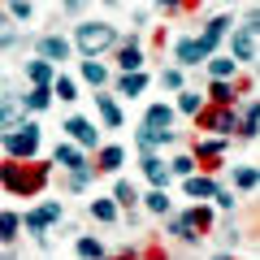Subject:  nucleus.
<instances>
[{"label":"nucleus","mask_w":260,"mask_h":260,"mask_svg":"<svg viewBox=\"0 0 260 260\" xmlns=\"http://www.w3.org/2000/svg\"><path fill=\"white\" fill-rule=\"evenodd\" d=\"M174 109L169 104H152L148 109V117H143V130H152V135H174Z\"/></svg>","instance_id":"7"},{"label":"nucleus","mask_w":260,"mask_h":260,"mask_svg":"<svg viewBox=\"0 0 260 260\" xmlns=\"http://www.w3.org/2000/svg\"><path fill=\"white\" fill-rule=\"evenodd\" d=\"M200 61H208V52L200 48V39H182V44H178V65H200Z\"/></svg>","instance_id":"14"},{"label":"nucleus","mask_w":260,"mask_h":260,"mask_svg":"<svg viewBox=\"0 0 260 260\" xmlns=\"http://www.w3.org/2000/svg\"><path fill=\"white\" fill-rule=\"evenodd\" d=\"M143 87H148V78H143V74H121V83H117V95H130V100H135V95H139Z\"/></svg>","instance_id":"21"},{"label":"nucleus","mask_w":260,"mask_h":260,"mask_svg":"<svg viewBox=\"0 0 260 260\" xmlns=\"http://www.w3.org/2000/svg\"><path fill=\"white\" fill-rule=\"evenodd\" d=\"M230 26H234L230 18H213V22H208V30H204V39H213V44H217L221 35H230Z\"/></svg>","instance_id":"32"},{"label":"nucleus","mask_w":260,"mask_h":260,"mask_svg":"<svg viewBox=\"0 0 260 260\" xmlns=\"http://www.w3.org/2000/svg\"><path fill=\"white\" fill-rule=\"evenodd\" d=\"M169 169L182 174V178H191V174H195V160H191V156H178V160H169Z\"/></svg>","instance_id":"36"},{"label":"nucleus","mask_w":260,"mask_h":260,"mask_svg":"<svg viewBox=\"0 0 260 260\" xmlns=\"http://www.w3.org/2000/svg\"><path fill=\"white\" fill-rule=\"evenodd\" d=\"M91 217H95V221H113V217H117L113 200H91Z\"/></svg>","instance_id":"31"},{"label":"nucleus","mask_w":260,"mask_h":260,"mask_svg":"<svg viewBox=\"0 0 260 260\" xmlns=\"http://www.w3.org/2000/svg\"><path fill=\"white\" fill-rule=\"evenodd\" d=\"M95 109H100V117H104V126H113V130L121 126V109H117V104L109 100V95H95Z\"/></svg>","instance_id":"18"},{"label":"nucleus","mask_w":260,"mask_h":260,"mask_svg":"<svg viewBox=\"0 0 260 260\" xmlns=\"http://www.w3.org/2000/svg\"><path fill=\"white\" fill-rule=\"evenodd\" d=\"M0 143H5V130H0Z\"/></svg>","instance_id":"41"},{"label":"nucleus","mask_w":260,"mask_h":260,"mask_svg":"<svg viewBox=\"0 0 260 260\" xmlns=\"http://www.w3.org/2000/svg\"><path fill=\"white\" fill-rule=\"evenodd\" d=\"M48 104H52V91H48V87H30L26 95H22V109H48Z\"/></svg>","instance_id":"17"},{"label":"nucleus","mask_w":260,"mask_h":260,"mask_svg":"<svg viewBox=\"0 0 260 260\" xmlns=\"http://www.w3.org/2000/svg\"><path fill=\"white\" fill-rule=\"evenodd\" d=\"M178 109H182V113H191V117H195V113L204 109V104H200V91H182V95H178Z\"/></svg>","instance_id":"33"},{"label":"nucleus","mask_w":260,"mask_h":260,"mask_svg":"<svg viewBox=\"0 0 260 260\" xmlns=\"http://www.w3.org/2000/svg\"><path fill=\"white\" fill-rule=\"evenodd\" d=\"M217 260H230V256H217Z\"/></svg>","instance_id":"42"},{"label":"nucleus","mask_w":260,"mask_h":260,"mask_svg":"<svg viewBox=\"0 0 260 260\" xmlns=\"http://www.w3.org/2000/svg\"><path fill=\"white\" fill-rule=\"evenodd\" d=\"M117 65L126 74H143V48L139 44H121L117 48Z\"/></svg>","instance_id":"10"},{"label":"nucleus","mask_w":260,"mask_h":260,"mask_svg":"<svg viewBox=\"0 0 260 260\" xmlns=\"http://www.w3.org/2000/svg\"><path fill=\"white\" fill-rule=\"evenodd\" d=\"M74 44H78V52H83L87 61H95L104 48L117 44V30H113L109 22H83V26H78V35H74Z\"/></svg>","instance_id":"2"},{"label":"nucleus","mask_w":260,"mask_h":260,"mask_svg":"<svg viewBox=\"0 0 260 260\" xmlns=\"http://www.w3.org/2000/svg\"><path fill=\"white\" fill-rule=\"evenodd\" d=\"M0 182L9 186L13 195H30L48 182V169L44 165H22V160H5L0 165Z\"/></svg>","instance_id":"1"},{"label":"nucleus","mask_w":260,"mask_h":260,"mask_svg":"<svg viewBox=\"0 0 260 260\" xmlns=\"http://www.w3.org/2000/svg\"><path fill=\"white\" fill-rule=\"evenodd\" d=\"M169 230H174L178 239H186V243H195V239H200V234H195L191 225H186V217H174V221H169Z\"/></svg>","instance_id":"34"},{"label":"nucleus","mask_w":260,"mask_h":260,"mask_svg":"<svg viewBox=\"0 0 260 260\" xmlns=\"http://www.w3.org/2000/svg\"><path fill=\"white\" fill-rule=\"evenodd\" d=\"M52 160L61 169H70V174H74V169H87V160H83V152L74 148V143H56V152H52Z\"/></svg>","instance_id":"9"},{"label":"nucleus","mask_w":260,"mask_h":260,"mask_svg":"<svg viewBox=\"0 0 260 260\" xmlns=\"http://www.w3.org/2000/svg\"><path fill=\"white\" fill-rule=\"evenodd\" d=\"M213 200H217V204H221V208H234V191H217Z\"/></svg>","instance_id":"40"},{"label":"nucleus","mask_w":260,"mask_h":260,"mask_svg":"<svg viewBox=\"0 0 260 260\" xmlns=\"http://www.w3.org/2000/svg\"><path fill=\"white\" fill-rule=\"evenodd\" d=\"M26 78H30V83H35V87H52V65H48V61H26Z\"/></svg>","instance_id":"16"},{"label":"nucleus","mask_w":260,"mask_h":260,"mask_svg":"<svg viewBox=\"0 0 260 260\" xmlns=\"http://www.w3.org/2000/svg\"><path fill=\"white\" fill-rule=\"evenodd\" d=\"M208 95H213L217 109H234V87L230 83H213V87H208Z\"/></svg>","instance_id":"22"},{"label":"nucleus","mask_w":260,"mask_h":260,"mask_svg":"<svg viewBox=\"0 0 260 260\" xmlns=\"http://www.w3.org/2000/svg\"><path fill=\"white\" fill-rule=\"evenodd\" d=\"M186 225H191L195 234L208 230V225H213V213H208V208H191V213H186Z\"/></svg>","instance_id":"27"},{"label":"nucleus","mask_w":260,"mask_h":260,"mask_svg":"<svg viewBox=\"0 0 260 260\" xmlns=\"http://www.w3.org/2000/svg\"><path fill=\"white\" fill-rule=\"evenodd\" d=\"M208 74H213V83H230V78L239 74V65H234L230 56H208Z\"/></svg>","instance_id":"13"},{"label":"nucleus","mask_w":260,"mask_h":260,"mask_svg":"<svg viewBox=\"0 0 260 260\" xmlns=\"http://www.w3.org/2000/svg\"><path fill=\"white\" fill-rule=\"evenodd\" d=\"M143 174H148V182L156 186V191H165V186H169V165L160 156H143Z\"/></svg>","instance_id":"12"},{"label":"nucleus","mask_w":260,"mask_h":260,"mask_svg":"<svg viewBox=\"0 0 260 260\" xmlns=\"http://www.w3.org/2000/svg\"><path fill=\"white\" fill-rule=\"evenodd\" d=\"M65 56H70V39L65 35H44L39 39V61H65Z\"/></svg>","instance_id":"8"},{"label":"nucleus","mask_w":260,"mask_h":260,"mask_svg":"<svg viewBox=\"0 0 260 260\" xmlns=\"http://www.w3.org/2000/svg\"><path fill=\"white\" fill-rule=\"evenodd\" d=\"M87 182H91V169H74V174H70V191H83Z\"/></svg>","instance_id":"37"},{"label":"nucleus","mask_w":260,"mask_h":260,"mask_svg":"<svg viewBox=\"0 0 260 260\" xmlns=\"http://www.w3.org/2000/svg\"><path fill=\"white\" fill-rule=\"evenodd\" d=\"M221 152H225V139H204L200 143V160H221Z\"/></svg>","instance_id":"29"},{"label":"nucleus","mask_w":260,"mask_h":260,"mask_svg":"<svg viewBox=\"0 0 260 260\" xmlns=\"http://www.w3.org/2000/svg\"><path fill=\"white\" fill-rule=\"evenodd\" d=\"M239 135L243 139H256V100L243 104V117H239Z\"/></svg>","instance_id":"20"},{"label":"nucleus","mask_w":260,"mask_h":260,"mask_svg":"<svg viewBox=\"0 0 260 260\" xmlns=\"http://www.w3.org/2000/svg\"><path fill=\"white\" fill-rule=\"evenodd\" d=\"M113 195H117L121 208H135V204H139V191H135L130 182H117V186H113Z\"/></svg>","instance_id":"26"},{"label":"nucleus","mask_w":260,"mask_h":260,"mask_svg":"<svg viewBox=\"0 0 260 260\" xmlns=\"http://www.w3.org/2000/svg\"><path fill=\"white\" fill-rule=\"evenodd\" d=\"M61 213H65V208H61V200H48V204L30 208V213H26V217H18V221L26 225V230L35 234L39 243H44V230H48V225H52V221H61Z\"/></svg>","instance_id":"5"},{"label":"nucleus","mask_w":260,"mask_h":260,"mask_svg":"<svg viewBox=\"0 0 260 260\" xmlns=\"http://www.w3.org/2000/svg\"><path fill=\"white\" fill-rule=\"evenodd\" d=\"M9 18L13 22H30V5H9Z\"/></svg>","instance_id":"39"},{"label":"nucleus","mask_w":260,"mask_h":260,"mask_svg":"<svg viewBox=\"0 0 260 260\" xmlns=\"http://www.w3.org/2000/svg\"><path fill=\"white\" fill-rule=\"evenodd\" d=\"M186 195H191V200H213V195H217V182H213V178H186Z\"/></svg>","instance_id":"15"},{"label":"nucleus","mask_w":260,"mask_h":260,"mask_svg":"<svg viewBox=\"0 0 260 260\" xmlns=\"http://www.w3.org/2000/svg\"><path fill=\"white\" fill-rule=\"evenodd\" d=\"M78 256H83V260H104L100 239H91V234H87V239H78Z\"/></svg>","instance_id":"25"},{"label":"nucleus","mask_w":260,"mask_h":260,"mask_svg":"<svg viewBox=\"0 0 260 260\" xmlns=\"http://www.w3.org/2000/svg\"><path fill=\"white\" fill-rule=\"evenodd\" d=\"M65 130H70V139H74V143L95 148V126H91L87 117H70V121H65Z\"/></svg>","instance_id":"11"},{"label":"nucleus","mask_w":260,"mask_h":260,"mask_svg":"<svg viewBox=\"0 0 260 260\" xmlns=\"http://www.w3.org/2000/svg\"><path fill=\"white\" fill-rule=\"evenodd\" d=\"M48 91H52V95H61V100H78V87H74V78H65V74H56Z\"/></svg>","instance_id":"24"},{"label":"nucleus","mask_w":260,"mask_h":260,"mask_svg":"<svg viewBox=\"0 0 260 260\" xmlns=\"http://www.w3.org/2000/svg\"><path fill=\"white\" fill-rule=\"evenodd\" d=\"M18 230H22L18 213H0V243H13V239H18Z\"/></svg>","instance_id":"23"},{"label":"nucleus","mask_w":260,"mask_h":260,"mask_svg":"<svg viewBox=\"0 0 260 260\" xmlns=\"http://www.w3.org/2000/svg\"><path fill=\"white\" fill-rule=\"evenodd\" d=\"M83 78H87V83H95V87H100V83H109V70H104L100 61H83Z\"/></svg>","instance_id":"28"},{"label":"nucleus","mask_w":260,"mask_h":260,"mask_svg":"<svg viewBox=\"0 0 260 260\" xmlns=\"http://www.w3.org/2000/svg\"><path fill=\"white\" fill-rule=\"evenodd\" d=\"M5 148H9V160H30L39 152V126L35 121H22L18 130L5 135Z\"/></svg>","instance_id":"3"},{"label":"nucleus","mask_w":260,"mask_h":260,"mask_svg":"<svg viewBox=\"0 0 260 260\" xmlns=\"http://www.w3.org/2000/svg\"><path fill=\"white\" fill-rule=\"evenodd\" d=\"M195 117H200V126H204V130H217V135H234V130H239L234 109H200Z\"/></svg>","instance_id":"6"},{"label":"nucleus","mask_w":260,"mask_h":260,"mask_svg":"<svg viewBox=\"0 0 260 260\" xmlns=\"http://www.w3.org/2000/svg\"><path fill=\"white\" fill-rule=\"evenodd\" d=\"M121 160H126V152H121V148H100V165H95V169H104V174H117Z\"/></svg>","instance_id":"19"},{"label":"nucleus","mask_w":260,"mask_h":260,"mask_svg":"<svg viewBox=\"0 0 260 260\" xmlns=\"http://www.w3.org/2000/svg\"><path fill=\"white\" fill-rule=\"evenodd\" d=\"M143 204H148L152 213H169V195H165V191H152L148 200H143Z\"/></svg>","instance_id":"35"},{"label":"nucleus","mask_w":260,"mask_h":260,"mask_svg":"<svg viewBox=\"0 0 260 260\" xmlns=\"http://www.w3.org/2000/svg\"><path fill=\"white\" fill-rule=\"evenodd\" d=\"M234 186H239V191H251V186H256V169L239 165V169H234Z\"/></svg>","instance_id":"30"},{"label":"nucleus","mask_w":260,"mask_h":260,"mask_svg":"<svg viewBox=\"0 0 260 260\" xmlns=\"http://www.w3.org/2000/svg\"><path fill=\"white\" fill-rule=\"evenodd\" d=\"M160 87L178 91V87H182V70H165V74H160Z\"/></svg>","instance_id":"38"},{"label":"nucleus","mask_w":260,"mask_h":260,"mask_svg":"<svg viewBox=\"0 0 260 260\" xmlns=\"http://www.w3.org/2000/svg\"><path fill=\"white\" fill-rule=\"evenodd\" d=\"M256 13H251L243 26H234V35H230V61L234 65H243V61H256Z\"/></svg>","instance_id":"4"}]
</instances>
